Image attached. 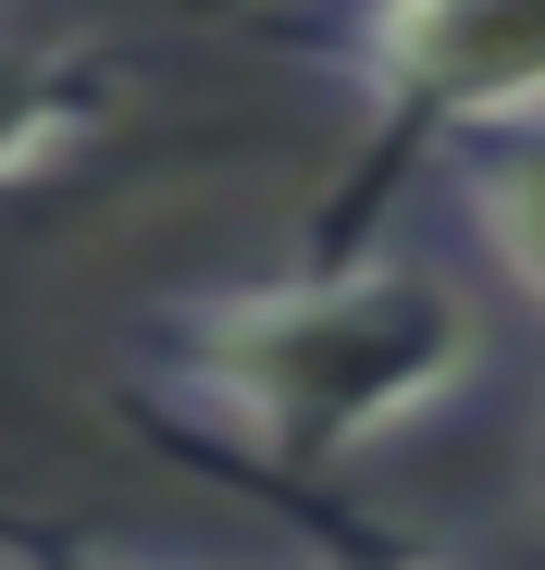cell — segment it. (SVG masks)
<instances>
[{"instance_id": "8992f818", "label": "cell", "mask_w": 545, "mask_h": 570, "mask_svg": "<svg viewBox=\"0 0 545 570\" xmlns=\"http://www.w3.org/2000/svg\"><path fill=\"white\" fill-rule=\"evenodd\" d=\"M38 570H137V558H87V546H38Z\"/></svg>"}, {"instance_id": "277c9868", "label": "cell", "mask_w": 545, "mask_h": 570, "mask_svg": "<svg viewBox=\"0 0 545 570\" xmlns=\"http://www.w3.org/2000/svg\"><path fill=\"white\" fill-rule=\"evenodd\" d=\"M446 186H459V224L496 248V273L521 285V311L545 323V125L533 137H472L446 161Z\"/></svg>"}, {"instance_id": "6da1fadb", "label": "cell", "mask_w": 545, "mask_h": 570, "mask_svg": "<svg viewBox=\"0 0 545 570\" xmlns=\"http://www.w3.org/2000/svg\"><path fill=\"white\" fill-rule=\"evenodd\" d=\"M484 323L434 261L397 248H347L298 261L272 285H199L149 323V372L174 410H199L224 459H248L272 497L347 471L359 446H385L434 422L472 385Z\"/></svg>"}, {"instance_id": "3957f363", "label": "cell", "mask_w": 545, "mask_h": 570, "mask_svg": "<svg viewBox=\"0 0 545 570\" xmlns=\"http://www.w3.org/2000/svg\"><path fill=\"white\" fill-rule=\"evenodd\" d=\"M112 112H125V75L87 38H50L26 13H0V199L38 186V174H62Z\"/></svg>"}, {"instance_id": "52a82bcc", "label": "cell", "mask_w": 545, "mask_h": 570, "mask_svg": "<svg viewBox=\"0 0 545 570\" xmlns=\"http://www.w3.org/2000/svg\"><path fill=\"white\" fill-rule=\"evenodd\" d=\"M533 497H545V434H533Z\"/></svg>"}, {"instance_id": "5b68a950", "label": "cell", "mask_w": 545, "mask_h": 570, "mask_svg": "<svg viewBox=\"0 0 545 570\" xmlns=\"http://www.w3.org/2000/svg\"><path fill=\"white\" fill-rule=\"evenodd\" d=\"M323 570H446V558H409V546H359V533H347Z\"/></svg>"}, {"instance_id": "7a4b0ae2", "label": "cell", "mask_w": 545, "mask_h": 570, "mask_svg": "<svg viewBox=\"0 0 545 570\" xmlns=\"http://www.w3.org/2000/svg\"><path fill=\"white\" fill-rule=\"evenodd\" d=\"M323 50L373 100V149H359V186L310 224V261L373 248L385 174H409L422 149L545 125V0H359Z\"/></svg>"}]
</instances>
